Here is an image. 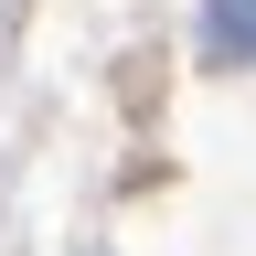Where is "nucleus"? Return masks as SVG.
<instances>
[{"label": "nucleus", "instance_id": "f257e3e1", "mask_svg": "<svg viewBox=\"0 0 256 256\" xmlns=\"http://www.w3.org/2000/svg\"><path fill=\"white\" fill-rule=\"evenodd\" d=\"M214 54L256 64V0H214Z\"/></svg>", "mask_w": 256, "mask_h": 256}]
</instances>
